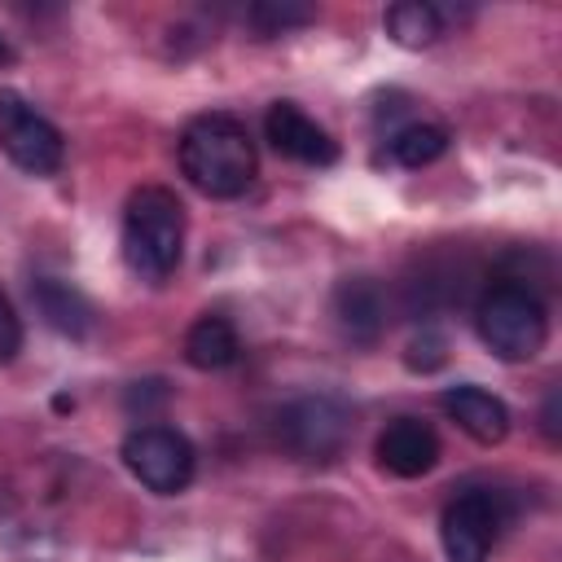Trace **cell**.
<instances>
[{
	"mask_svg": "<svg viewBox=\"0 0 562 562\" xmlns=\"http://www.w3.org/2000/svg\"><path fill=\"white\" fill-rule=\"evenodd\" d=\"M255 140L233 114H198L180 132V171L206 198H237L255 180Z\"/></svg>",
	"mask_w": 562,
	"mask_h": 562,
	"instance_id": "1",
	"label": "cell"
},
{
	"mask_svg": "<svg viewBox=\"0 0 562 562\" xmlns=\"http://www.w3.org/2000/svg\"><path fill=\"white\" fill-rule=\"evenodd\" d=\"M184 255V206L162 184L132 189L123 206V259L145 281H167Z\"/></svg>",
	"mask_w": 562,
	"mask_h": 562,
	"instance_id": "2",
	"label": "cell"
},
{
	"mask_svg": "<svg viewBox=\"0 0 562 562\" xmlns=\"http://www.w3.org/2000/svg\"><path fill=\"white\" fill-rule=\"evenodd\" d=\"M474 325H479V338L487 342V351L509 360V364L540 356L544 338H549L544 299L527 281H496V285H487L483 299H479Z\"/></svg>",
	"mask_w": 562,
	"mask_h": 562,
	"instance_id": "3",
	"label": "cell"
},
{
	"mask_svg": "<svg viewBox=\"0 0 562 562\" xmlns=\"http://www.w3.org/2000/svg\"><path fill=\"white\" fill-rule=\"evenodd\" d=\"M127 474L145 487V492H158V496H176L193 483V465H198V452L193 443L176 430V426H136L127 430L123 448H119Z\"/></svg>",
	"mask_w": 562,
	"mask_h": 562,
	"instance_id": "4",
	"label": "cell"
},
{
	"mask_svg": "<svg viewBox=\"0 0 562 562\" xmlns=\"http://www.w3.org/2000/svg\"><path fill=\"white\" fill-rule=\"evenodd\" d=\"M0 149L26 176H53L66 162V136L18 88H0Z\"/></svg>",
	"mask_w": 562,
	"mask_h": 562,
	"instance_id": "5",
	"label": "cell"
},
{
	"mask_svg": "<svg viewBox=\"0 0 562 562\" xmlns=\"http://www.w3.org/2000/svg\"><path fill=\"white\" fill-rule=\"evenodd\" d=\"M277 439L303 461H334L351 439V408L338 395H299L281 404Z\"/></svg>",
	"mask_w": 562,
	"mask_h": 562,
	"instance_id": "6",
	"label": "cell"
},
{
	"mask_svg": "<svg viewBox=\"0 0 562 562\" xmlns=\"http://www.w3.org/2000/svg\"><path fill=\"white\" fill-rule=\"evenodd\" d=\"M505 527V501L492 487H465L443 505L439 540L448 562H487L496 536Z\"/></svg>",
	"mask_w": 562,
	"mask_h": 562,
	"instance_id": "7",
	"label": "cell"
},
{
	"mask_svg": "<svg viewBox=\"0 0 562 562\" xmlns=\"http://www.w3.org/2000/svg\"><path fill=\"white\" fill-rule=\"evenodd\" d=\"M263 136L281 158L307 162V167H329L338 162V140L294 101H272L263 114Z\"/></svg>",
	"mask_w": 562,
	"mask_h": 562,
	"instance_id": "8",
	"label": "cell"
},
{
	"mask_svg": "<svg viewBox=\"0 0 562 562\" xmlns=\"http://www.w3.org/2000/svg\"><path fill=\"white\" fill-rule=\"evenodd\" d=\"M373 457L395 479H422L439 465V435L417 417H395L373 443Z\"/></svg>",
	"mask_w": 562,
	"mask_h": 562,
	"instance_id": "9",
	"label": "cell"
},
{
	"mask_svg": "<svg viewBox=\"0 0 562 562\" xmlns=\"http://www.w3.org/2000/svg\"><path fill=\"white\" fill-rule=\"evenodd\" d=\"M334 321L351 342H364V347L378 342L391 321L386 290L373 277H342L334 285Z\"/></svg>",
	"mask_w": 562,
	"mask_h": 562,
	"instance_id": "10",
	"label": "cell"
},
{
	"mask_svg": "<svg viewBox=\"0 0 562 562\" xmlns=\"http://www.w3.org/2000/svg\"><path fill=\"white\" fill-rule=\"evenodd\" d=\"M439 408L457 422L461 435H470L483 448H492V443H501L509 435V408H505V400L492 395V391H483V386H474V382L448 386L439 395Z\"/></svg>",
	"mask_w": 562,
	"mask_h": 562,
	"instance_id": "11",
	"label": "cell"
},
{
	"mask_svg": "<svg viewBox=\"0 0 562 562\" xmlns=\"http://www.w3.org/2000/svg\"><path fill=\"white\" fill-rule=\"evenodd\" d=\"M31 299H35V312L66 338H83L92 329V303L83 299L79 285L61 281V277H35L31 281Z\"/></svg>",
	"mask_w": 562,
	"mask_h": 562,
	"instance_id": "12",
	"label": "cell"
},
{
	"mask_svg": "<svg viewBox=\"0 0 562 562\" xmlns=\"http://www.w3.org/2000/svg\"><path fill=\"white\" fill-rule=\"evenodd\" d=\"M237 356H241V342H237V329L224 316H202V321L189 325V334H184V360L193 369L215 373V369H228Z\"/></svg>",
	"mask_w": 562,
	"mask_h": 562,
	"instance_id": "13",
	"label": "cell"
},
{
	"mask_svg": "<svg viewBox=\"0 0 562 562\" xmlns=\"http://www.w3.org/2000/svg\"><path fill=\"white\" fill-rule=\"evenodd\" d=\"M382 26L400 48H426L443 35V13L426 0H400V4L386 9Z\"/></svg>",
	"mask_w": 562,
	"mask_h": 562,
	"instance_id": "14",
	"label": "cell"
},
{
	"mask_svg": "<svg viewBox=\"0 0 562 562\" xmlns=\"http://www.w3.org/2000/svg\"><path fill=\"white\" fill-rule=\"evenodd\" d=\"M386 154H391V162H400V167H430L435 158H443L448 154V127H439V123H404V127H395L391 136H386Z\"/></svg>",
	"mask_w": 562,
	"mask_h": 562,
	"instance_id": "15",
	"label": "cell"
},
{
	"mask_svg": "<svg viewBox=\"0 0 562 562\" xmlns=\"http://www.w3.org/2000/svg\"><path fill=\"white\" fill-rule=\"evenodd\" d=\"M316 18L312 4H294V0H259L246 9V22L268 40V35H285L294 26H307Z\"/></svg>",
	"mask_w": 562,
	"mask_h": 562,
	"instance_id": "16",
	"label": "cell"
},
{
	"mask_svg": "<svg viewBox=\"0 0 562 562\" xmlns=\"http://www.w3.org/2000/svg\"><path fill=\"white\" fill-rule=\"evenodd\" d=\"M443 356H448V342H443V334H435V329H422V338H413V342H408V356H404V364H408V369H422V373H430V369H439V364H443Z\"/></svg>",
	"mask_w": 562,
	"mask_h": 562,
	"instance_id": "17",
	"label": "cell"
},
{
	"mask_svg": "<svg viewBox=\"0 0 562 562\" xmlns=\"http://www.w3.org/2000/svg\"><path fill=\"white\" fill-rule=\"evenodd\" d=\"M18 351H22V316L13 312L9 294L0 290V364L18 360Z\"/></svg>",
	"mask_w": 562,
	"mask_h": 562,
	"instance_id": "18",
	"label": "cell"
},
{
	"mask_svg": "<svg viewBox=\"0 0 562 562\" xmlns=\"http://www.w3.org/2000/svg\"><path fill=\"white\" fill-rule=\"evenodd\" d=\"M540 417H544V435L558 443V391H549V400H544V413H540Z\"/></svg>",
	"mask_w": 562,
	"mask_h": 562,
	"instance_id": "19",
	"label": "cell"
},
{
	"mask_svg": "<svg viewBox=\"0 0 562 562\" xmlns=\"http://www.w3.org/2000/svg\"><path fill=\"white\" fill-rule=\"evenodd\" d=\"M9 61H13V48H9L4 40H0V66H9Z\"/></svg>",
	"mask_w": 562,
	"mask_h": 562,
	"instance_id": "20",
	"label": "cell"
}]
</instances>
